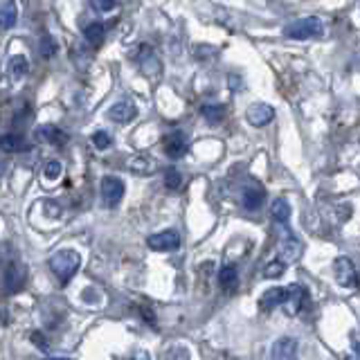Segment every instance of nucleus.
<instances>
[{
	"instance_id": "6ab92c4d",
	"label": "nucleus",
	"mask_w": 360,
	"mask_h": 360,
	"mask_svg": "<svg viewBox=\"0 0 360 360\" xmlns=\"http://www.w3.org/2000/svg\"><path fill=\"white\" fill-rule=\"evenodd\" d=\"M16 3H3L0 5V28L10 30L16 25Z\"/></svg>"
},
{
	"instance_id": "7c9ffc66",
	"label": "nucleus",
	"mask_w": 360,
	"mask_h": 360,
	"mask_svg": "<svg viewBox=\"0 0 360 360\" xmlns=\"http://www.w3.org/2000/svg\"><path fill=\"white\" fill-rule=\"evenodd\" d=\"M133 360H151V356L147 354V351H138V354L133 356Z\"/></svg>"
},
{
	"instance_id": "2eb2a0df",
	"label": "nucleus",
	"mask_w": 360,
	"mask_h": 360,
	"mask_svg": "<svg viewBox=\"0 0 360 360\" xmlns=\"http://www.w3.org/2000/svg\"><path fill=\"white\" fill-rule=\"evenodd\" d=\"M0 149L5 153H21V151H28L30 144L25 142V138L19 133H7L0 138Z\"/></svg>"
},
{
	"instance_id": "b1692460",
	"label": "nucleus",
	"mask_w": 360,
	"mask_h": 360,
	"mask_svg": "<svg viewBox=\"0 0 360 360\" xmlns=\"http://www.w3.org/2000/svg\"><path fill=\"white\" fill-rule=\"evenodd\" d=\"M165 185H167V190H178L180 185H183V174H180L178 169H167V174H165Z\"/></svg>"
},
{
	"instance_id": "c756f323",
	"label": "nucleus",
	"mask_w": 360,
	"mask_h": 360,
	"mask_svg": "<svg viewBox=\"0 0 360 360\" xmlns=\"http://www.w3.org/2000/svg\"><path fill=\"white\" fill-rule=\"evenodd\" d=\"M95 7H97V10H104V12H108V10H115L117 3H95Z\"/></svg>"
},
{
	"instance_id": "cd10ccee",
	"label": "nucleus",
	"mask_w": 360,
	"mask_h": 360,
	"mask_svg": "<svg viewBox=\"0 0 360 360\" xmlns=\"http://www.w3.org/2000/svg\"><path fill=\"white\" fill-rule=\"evenodd\" d=\"M165 360H190V354L183 347H171L165 354Z\"/></svg>"
},
{
	"instance_id": "20e7f679",
	"label": "nucleus",
	"mask_w": 360,
	"mask_h": 360,
	"mask_svg": "<svg viewBox=\"0 0 360 360\" xmlns=\"http://www.w3.org/2000/svg\"><path fill=\"white\" fill-rule=\"evenodd\" d=\"M147 243L151 250L156 252H171V250H178L180 246V234L176 230H162V232H156L147 239Z\"/></svg>"
},
{
	"instance_id": "473e14b6",
	"label": "nucleus",
	"mask_w": 360,
	"mask_h": 360,
	"mask_svg": "<svg viewBox=\"0 0 360 360\" xmlns=\"http://www.w3.org/2000/svg\"><path fill=\"white\" fill-rule=\"evenodd\" d=\"M347 360H360V347H358V351H356V354H351Z\"/></svg>"
},
{
	"instance_id": "aec40b11",
	"label": "nucleus",
	"mask_w": 360,
	"mask_h": 360,
	"mask_svg": "<svg viewBox=\"0 0 360 360\" xmlns=\"http://www.w3.org/2000/svg\"><path fill=\"white\" fill-rule=\"evenodd\" d=\"M203 117L212 124H219L223 117H226V106L223 104H205L203 108Z\"/></svg>"
},
{
	"instance_id": "f8f14e48",
	"label": "nucleus",
	"mask_w": 360,
	"mask_h": 360,
	"mask_svg": "<svg viewBox=\"0 0 360 360\" xmlns=\"http://www.w3.org/2000/svg\"><path fill=\"white\" fill-rule=\"evenodd\" d=\"M37 138L43 140V142L59 144V147H63V144L70 140V135H68L63 128H59L54 124H43V126L37 128Z\"/></svg>"
},
{
	"instance_id": "393cba45",
	"label": "nucleus",
	"mask_w": 360,
	"mask_h": 360,
	"mask_svg": "<svg viewBox=\"0 0 360 360\" xmlns=\"http://www.w3.org/2000/svg\"><path fill=\"white\" fill-rule=\"evenodd\" d=\"M10 68H12V72H14L16 79H19V77L28 74L30 63H28V59H25V57H14V59H12V63H10Z\"/></svg>"
},
{
	"instance_id": "6e6552de",
	"label": "nucleus",
	"mask_w": 360,
	"mask_h": 360,
	"mask_svg": "<svg viewBox=\"0 0 360 360\" xmlns=\"http://www.w3.org/2000/svg\"><path fill=\"white\" fill-rule=\"evenodd\" d=\"M124 165H126L128 171H133V174H142V176H149L158 169L156 160H153L151 156H147V153H135V156H128Z\"/></svg>"
},
{
	"instance_id": "dca6fc26",
	"label": "nucleus",
	"mask_w": 360,
	"mask_h": 360,
	"mask_svg": "<svg viewBox=\"0 0 360 360\" xmlns=\"http://www.w3.org/2000/svg\"><path fill=\"white\" fill-rule=\"evenodd\" d=\"M299 257H302V243L295 241V239H288V241L281 246L279 259L284 263H295V261H299Z\"/></svg>"
},
{
	"instance_id": "412c9836",
	"label": "nucleus",
	"mask_w": 360,
	"mask_h": 360,
	"mask_svg": "<svg viewBox=\"0 0 360 360\" xmlns=\"http://www.w3.org/2000/svg\"><path fill=\"white\" fill-rule=\"evenodd\" d=\"M104 25L101 23H92V25H88V28H86V41L90 43V46H99L101 41H104Z\"/></svg>"
},
{
	"instance_id": "4be33fe9",
	"label": "nucleus",
	"mask_w": 360,
	"mask_h": 360,
	"mask_svg": "<svg viewBox=\"0 0 360 360\" xmlns=\"http://www.w3.org/2000/svg\"><path fill=\"white\" fill-rule=\"evenodd\" d=\"M284 270H286V263L281 261V259H272L266 263V268H263V279H275V277H281L284 275Z\"/></svg>"
},
{
	"instance_id": "0eeeda50",
	"label": "nucleus",
	"mask_w": 360,
	"mask_h": 360,
	"mask_svg": "<svg viewBox=\"0 0 360 360\" xmlns=\"http://www.w3.org/2000/svg\"><path fill=\"white\" fill-rule=\"evenodd\" d=\"M25 275H28V272H25L23 263L14 261V263L7 266L5 268V293L7 295L19 293V290L23 288V284H25Z\"/></svg>"
},
{
	"instance_id": "9b49d317",
	"label": "nucleus",
	"mask_w": 360,
	"mask_h": 360,
	"mask_svg": "<svg viewBox=\"0 0 360 360\" xmlns=\"http://www.w3.org/2000/svg\"><path fill=\"white\" fill-rule=\"evenodd\" d=\"M246 117H248V122H250L252 126L261 128V126H266L268 122H272V117H275V110H272V106H268V104H252L250 108H248Z\"/></svg>"
},
{
	"instance_id": "ddd939ff",
	"label": "nucleus",
	"mask_w": 360,
	"mask_h": 360,
	"mask_svg": "<svg viewBox=\"0 0 360 360\" xmlns=\"http://www.w3.org/2000/svg\"><path fill=\"white\" fill-rule=\"evenodd\" d=\"M135 115H138V108H135L133 101H117V104L108 110V117L113 119V122H119V124L131 122Z\"/></svg>"
},
{
	"instance_id": "1a4fd4ad",
	"label": "nucleus",
	"mask_w": 360,
	"mask_h": 360,
	"mask_svg": "<svg viewBox=\"0 0 360 360\" xmlns=\"http://www.w3.org/2000/svg\"><path fill=\"white\" fill-rule=\"evenodd\" d=\"M297 358V340L295 338H279L270 349V360H295Z\"/></svg>"
},
{
	"instance_id": "f257e3e1",
	"label": "nucleus",
	"mask_w": 360,
	"mask_h": 360,
	"mask_svg": "<svg viewBox=\"0 0 360 360\" xmlns=\"http://www.w3.org/2000/svg\"><path fill=\"white\" fill-rule=\"evenodd\" d=\"M48 266L52 268V272L59 277L61 284H68V281L77 275V270H79L81 257L77 250H72V248H63V250H59V252H54L52 257H50Z\"/></svg>"
},
{
	"instance_id": "bb28decb",
	"label": "nucleus",
	"mask_w": 360,
	"mask_h": 360,
	"mask_svg": "<svg viewBox=\"0 0 360 360\" xmlns=\"http://www.w3.org/2000/svg\"><path fill=\"white\" fill-rule=\"evenodd\" d=\"M92 144H95L97 149H108V147H110V135H108L106 131L92 133Z\"/></svg>"
},
{
	"instance_id": "f3484780",
	"label": "nucleus",
	"mask_w": 360,
	"mask_h": 360,
	"mask_svg": "<svg viewBox=\"0 0 360 360\" xmlns=\"http://www.w3.org/2000/svg\"><path fill=\"white\" fill-rule=\"evenodd\" d=\"M219 281H221L223 290H234L239 286V270L234 266H223L219 272Z\"/></svg>"
},
{
	"instance_id": "c85d7f7f",
	"label": "nucleus",
	"mask_w": 360,
	"mask_h": 360,
	"mask_svg": "<svg viewBox=\"0 0 360 360\" xmlns=\"http://www.w3.org/2000/svg\"><path fill=\"white\" fill-rule=\"evenodd\" d=\"M43 54H46V57H52L54 54V43L50 41V39L43 41Z\"/></svg>"
},
{
	"instance_id": "a878e982",
	"label": "nucleus",
	"mask_w": 360,
	"mask_h": 360,
	"mask_svg": "<svg viewBox=\"0 0 360 360\" xmlns=\"http://www.w3.org/2000/svg\"><path fill=\"white\" fill-rule=\"evenodd\" d=\"M63 174V165L59 160H50L48 165H46V178H50V180H54V178H59Z\"/></svg>"
},
{
	"instance_id": "4468645a",
	"label": "nucleus",
	"mask_w": 360,
	"mask_h": 360,
	"mask_svg": "<svg viewBox=\"0 0 360 360\" xmlns=\"http://www.w3.org/2000/svg\"><path fill=\"white\" fill-rule=\"evenodd\" d=\"M284 302H286V288H268L259 297L261 311H272L277 306H284Z\"/></svg>"
},
{
	"instance_id": "72a5a7b5",
	"label": "nucleus",
	"mask_w": 360,
	"mask_h": 360,
	"mask_svg": "<svg viewBox=\"0 0 360 360\" xmlns=\"http://www.w3.org/2000/svg\"><path fill=\"white\" fill-rule=\"evenodd\" d=\"M50 360H70V358H50Z\"/></svg>"
},
{
	"instance_id": "a211bd4d",
	"label": "nucleus",
	"mask_w": 360,
	"mask_h": 360,
	"mask_svg": "<svg viewBox=\"0 0 360 360\" xmlns=\"http://www.w3.org/2000/svg\"><path fill=\"white\" fill-rule=\"evenodd\" d=\"M270 214H272V221H275V223L286 226L288 219H290V203L286 199H277L275 203H272Z\"/></svg>"
},
{
	"instance_id": "2f4dec72",
	"label": "nucleus",
	"mask_w": 360,
	"mask_h": 360,
	"mask_svg": "<svg viewBox=\"0 0 360 360\" xmlns=\"http://www.w3.org/2000/svg\"><path fill=\"white\" fill-rule=\"evenodd\" d=\"M5 171H7V160H5L3 156H0V178L5 176Z\"/></svg>"
},
{
	"instance_id": "9d476101",
	"label": "nucleus",
	"mask_w": 360,
	"mask_h": 360,
	"mask_svg": "<svg viewBox=\"0 0 360 360\" xmlns=\"http://www.w3.org/2000/svg\"><path fill=\"white\" fill-rule=\"evenodd\" d=\"M187 149H190V142H187L183 131H174L165 138V153L169 158H183Z\"/></svg>"
},
{
	"instance_id": "7ed1b4c3",
	"label": "nucleus",
	"mask_w": 360,
	"mask_h": 360,
	"mask_svg": "<svg viewBox=\"0 0 360 360\" xmlns=\"http://www.w3.org/2000/svg\"><path fill=\"white\" fill-rule=\"evenodd\" d=\"M333 275H336V281L342 288H358L360 286V275H358L356 266L349 257H338L336 263H333Z\"/></svg>"
},
{
	"instance_id": "39448f33",
	"label": "nucleus",
	"mask_w": 360,
	"mask_h": 360,
	"mask_svg": "<svg viewBox=\"0 0 360 360\" xmlns=\"http://www.w3.org/2000/svg\"><path fill=\"white\" fill-rule=\"evenodd\" d=\"M124 190H126L124 183L115 176H106L104 180H101V199H104L108 208H115V205L122 203Z\"/></svg>"
},
{
	"instance_id": "423d86ee",
	"label": "nucleus",
	"mask_w": 360,
	"mask_h": 360,
	"mask_svg": "<svg viewBox=\"0 0 360 360\" xmlns=\"http://www.w3.org/2000/svg\"><path fill=\"white\" fill-rule=\"evenodd\" d=\"M306 302H308V290L304 284H290L286 288V302H284L286 313L297 315L306 306Z\"/></svg>"
},
{
	"instance_id": "5701e85b",
	"label": "nucleus",
	"mask_w": 360,
	"mask_h": 360,
	"mask_svg": "<svg viewBox=\"0 0 360 360\" xmlns=\"http://www.w3.org/2000/svg\"><path fill=\"white\" fill-rule=\"evenodd\" d=\"M261 203H263V192L261 190H246V194H243L246 210H257Z\"/></svg>"
},
{
	"instance_id": "f03ea898",
	"label": "nucleus",
	"mask_w": 360,
	"mask_h": 360,
	"mask_svg": "<svg viewBox=\"0 0 360 360\" xmlns=\"http://www.w3.org/2000/svg\"><path fill=\"white\" fill-rule=\"evenodd\" d=\"M322 21L318 16H306V19H299L293 21L284 30L286 39H293V41H306V39H315V37H322Z\"/></svg>"
}]
</instances>
